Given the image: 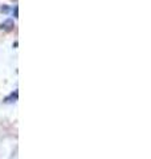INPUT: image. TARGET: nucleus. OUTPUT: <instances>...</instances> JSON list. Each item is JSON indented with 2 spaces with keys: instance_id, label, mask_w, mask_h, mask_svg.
Listing matches in <instances>:
<instances>
[{
  "instance_id": "1",
  "label": "nucleus",
  "mask_w": 151,
  "mask_h": 159,
  "mask_svg": "<svg viewBox=\"0 0 151 159\" xmlns=\"http://www.w3.org/2000/svg\"><path fill=\"white\" fill-rule=\"evenodd\" d=\"M0 27H2L3 29H6V31H11V29L13 28V21L12 20H6Z\"/></svg>"
},
{
  "instance_id": "2",
  "label": "nucleus",
  "mask_w": 151,
  "mask_h": 159,
  "mask_svg": "<svg viewBox=\"0 0 151 159\" xmlns=\"http://www.w3.org/2000/svg\"><path fill=\"white\" fill-rule=\"evenodd\" d=\"M17 11H19L17 7H15V17H17Z\"/></svg>"
}]
</instances>
